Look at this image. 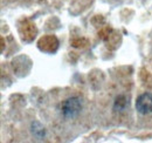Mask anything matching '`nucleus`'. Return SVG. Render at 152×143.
Masks as SVG:
<instances>
[{"instance_id": "1", "label": "nucleus", "mask_w": 152, "mask_h": 143, "mask_svg": "<svg viewBox=\"0 0 152 143\" xmlns=\"http://www.w3.org/2000/svg\"><path fill=\"white\" fill-rule=\"evenodd\" d=\"M61 110L66 119H74L82 110V102L77 96H72L62 103Z\"/></svg>"}, {"instance_id": "2", "label": "nucleus", "mask_w": 152, "mask_h": 143, "mask_svg": "<svg viewBox=\"0 0 152 143\" xmlns=\"http://www.w3.org/2000/svg\"><path fill=\"white\" fill-rule=\"evenodd\" d=\"M136 110L142 115H149L152 113V94L143 93L136 100Z\"/></svg>"}, {"instance_id": "3", "label": "nucleus", "mask_w": 152, "mask_h": 143, "mask_svg": "<svg viewBox=\"0 0 152 143\" xmlns=\"http://www.w3.org/2000/svg\"><path fill=\"white\" fill-rule=\"evenodd\" d=\"M52 43H58V41H57V39L55 36H45V38H42L40 41H39V48L41 49V51H43V52H48L49 53V48L48 47H50V49H52V52H54V51H56L57 46H52Z\"/></svg>"}, {"instance_id": "4", "label": "nucleus", "mask_w": 152, "mask_h": 143, "mask_svg": "<svg viewBox=\"0 0 152 143\" xmlns=\"http://www.w3.org/2000/svg\"><path fill=\"white\" fill-rule=\"evenodd\" d=\"M31 130H32V134L34 135V137H37L38 140H42L45 136H46V130H45V127L41 125L38 121H33L32 125H31Z\"/></svg>"}, {"instance_id": "5", "label": "nucleus", "mask_w": 152, "mask_h": 143, "mask_svg": "<svg viewBox=\"0 0 152 143\" xmlns=\"http://www.w3.org/2000/svg\"><path fill=\"white\" fill-rule=\"evenodd\" d=\"M128 106V99L125 95H118L115 100L114 110L115 111H123Z\"/></svg>"}]
</instances>
